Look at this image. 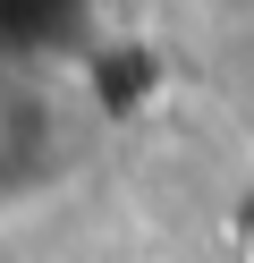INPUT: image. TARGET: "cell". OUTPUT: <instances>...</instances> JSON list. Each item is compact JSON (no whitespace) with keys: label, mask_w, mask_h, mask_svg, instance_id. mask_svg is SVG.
I'll list each match as a JSON object with an SVG mask.
<instances>
[{"label":"cell","mask_w":254,"mask_h":263,"mask_svg":"<svg viewBox=\"0 0 254 263\" xmlns=\"http://www.w3.org/2000/svg\"><path fill=\"white\" fill-rule=\"evenodd\" d=\"M169 17L203 43H254V0H169Z\"/></svg>","instance_id":"6da1fadb"}]
</instances>
